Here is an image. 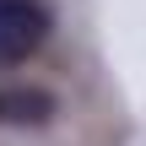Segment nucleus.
Listing matches in <instances>:
<instances>
[{
	"mask_svg": "<svg viewBox=\"0 0 146 146\" xmlns=\"http://www.w3.org/2000/svg\"><path fill=\"white\" fill-rule=\"evenodd\" d=\"M49 33V11L38 0H0V65H22Z\"/></svg>",
	"mask_w": 146,
	"mask_h": 146,
	"instance_id": "f257e3e1",
	"label": "nucleus"
},
{
	"mask_svg": "<svg viewBox=\"0 0 146 146\" xmlns=\"http://www.w3.org/2000/svg\"><path fill=\"white\" fill-rule=\"evenodd\" d=\"M54 119V98L43 87H5L0 92V125H43Z\"/></svg>",
	"mask_w": 146,
	"mask_h": 146,
	"instance_id": "f03ea898",
	"label": "nucleus"
}]
</instances>
